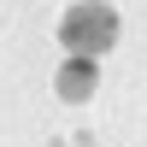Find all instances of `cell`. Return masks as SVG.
I'll use <instances>...</instances> for the list:
<instances>
[{"label": "cell", "instance_id": "7a4b0ae2", "mask_svg": "<svg viewBox=\"0 0 147 147\" xmlns=\"http://www.w3.org/2000/svg\"><path fill=\"white\" fill-rule=\"evenodd\" d=\"M88 94H94V59H88V53H71L65 65H59V100L82 106Z\"/></svg>", "mask_w": 147, "mask_h": 147}, {"label": "cell", "instance_id": "6da1fadb", "mask_svg": "<svg viewBox=\"0 0 147 147\" xmlns=\"http://www.w3.org/2000/svg\"><path fill=\"white\" fill-rule=\"evenodd\" d=\"M59 41L71 47V53H112L118 41V12L106 6V0H82V6L65 12V24H59Z\"/></svg>", "mask_w": 147, "mask_h": 147}]
</instances>
